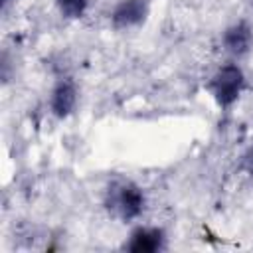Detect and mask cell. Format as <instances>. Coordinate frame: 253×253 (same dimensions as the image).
Wrapping results in <instances>:
<instances>
[{
  "label": "cell",
  "instance_id": "cell-1",
  "mask_svg": "<svg viewBox=\"0 0 253 253\" xmlns=\"http://www.w3.org/2000/svg\"><path fill=\"white\" fill-rule=\"evenodd\" d=\"M243 85H245L243 71L237 65H225L211 77L208 89L219 107H229L239 97Z\"/></svg>",
  "mask_w": 253,
  "mask_h": 253
},
{
  "label": "cell",
  "instance_id": "cell-2",
  "mask_svg": "<svg viewBox=\"0 0 253 253\" xmlns=\"http://www.w3.org/2000/svg\"><path fill=\"white\" fill-rule=\"evenodd\" d=\"M109 208L115 210L123 219H132L142 211L144 196L138 186L130 182H119L109 188Z\"/></svg>",
  "mask_w": 253,
  "mask_h": 253
},
{
  "label": "cell",
  "instance_id": "cell-3",
  "mask_svg": "<svg viewBox=\"0 0 253 253\" xmlns=\"http://www.w3.org/2000/svg\"><path fill=\"white\" fill-rule=\"evenodd\" d=\"M148 6L144 0H123L111 14V20L117 28H130L140 24L146 18Z\"/></svg>",
  "mask_w": 253,
  "mask_h": 253
},
{
  "label": "cell",
  "instance_id": "cell-4",
  "mask_svg": "<svg viewBox=\"0 0 253 253\" xmlns=\"http://www.w3.org/2000/svg\"><path fill=\"white\" fill-rule=\"evenodd\" d=\"M251 40H253V30L245 22H239V24L227 28L225 34H223L225 49L231 51V53H237V55H241V53H245L249 49Z\"/></svg>",
  "mask_w": 253,
  "mask_h": 253
},
{
  "label": "cell",
  "instance_id": "cell-5",
  "mask_svg": "<svg viewBox=\"0 0 253 253\" xmlns=\"http://www.w3.org/2000/svg\"><path fill=\"white\" fill-rule=\"evenodd\" d=\"M162 231L156 227H138L130 235L128 251L132 253H150L162 247Z\"/></svg>",
  "mask_w": 253,
  "mask_h": 253
},
{
  "label": "cell",
  "instance_id": "cell-6",
  "mask_svg": "<svg viewBox=\"0 0 253 253\" xmlns=\"http://www.w3.org/2000/svg\"><path fill=\"white\" fill-rule=\"evenodd\" d=\"M75 87L71 81H59L51 93V111L57 117H67L75 107Z\"/></svg>",
  "mask_w": 253,
  "mask_h": 253
},
{
  "label": "cell",
  "instance_id": "cell-7",
  "mask_svg": "<svg viewBox=\"0 0 253 253\" xmlns=\"http://www.w3.org/2000/svg\"><path fill=\"white\" fill-rule=\"evenodd\" d=\"M55 2L67 18H81L87 8V0H55Z\"/></svg>",
  "mask_w": 253,
  "mask_h": 253
}]
</instances>
